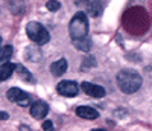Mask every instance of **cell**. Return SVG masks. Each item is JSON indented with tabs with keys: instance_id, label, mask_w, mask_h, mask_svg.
I'll list each match as a JSON object with an SVG mask.
<instances>
[{
	"instance_id": "cell-1",
	"label": "cell",
	"mask_w": 152,
	"mask_h": 131,
	"mask_svg": "<svg viewBox=\"0 0 152 131\" xmlns=\"http://www.w3.org/2000/svg\"><path fill=\"white\" fill-rule=\"evenodd\" d=\"M69 32L72 43L75 44L76 49L84 52H88L91 49V40L88 37V20L84 12H76L72 17L69 24Z\"/></svg>"
},
{
	"instance_id": "cell-15",
	"label": "cell",
	"mask_w": 152,
	"mask_h": 131,
	"mask_svg": "<svg viewBox=\"0 0 152 131\" xmlns=\"http://www.w3.org/2000/svg\"><path fill=\"white\" fill-rule=\"evenodd\" d=\"M43 130H44V131H52V130H53L52 121H44V122H43Z\"/></svg>"
},
{
	"instance_id": "cell-4",
	"label": "cell",
	"mask_w": 152,
	"mask_h": 131,
	"mask_svg": "<svg viewBox=\"0 0 152 131\" xmlns=\"http://www.w3.org/2000/svg\"><path fill=\"white\" fill-rule=\"evenodd\" d=\"M6 98L8 101L14 102V104H18L20 107H29L31 105V96L23 91L21 88H17V87H12L6 91Z\"/></svg>"
},
{
	"instance_id": "cell-18",
	"label": "cell",
	"mask_w": 152,
	"mask_h": 131,
	"mask_svg": "<svg viewBox=\"0 0 152 131\" xmlns=\"http://www.w3.org/2000/svg\"><path fill=\"white\" fill-rule=\"evenodd\" d=\"M20 130H21V131H29V128H28V127H20Z\"/></svg>"
},
{
	"instance_id": "cell-2",
	"label": "cell",
	"mask_w": 152,
	"mask_h": 131,
	"mask_svg": "<svg viewBox=\"0 0 152 131\" xmlns=\"http://www.w3.org/2000/svg\"><path fill=\"white\" fill-rule=\"evenodd\" d=\"M116 82L119 85V88L126 95H131V93H135V91L142 87V76L138 75L137 72L134 70H129V69H125V70H120L116 76Z\"/></svg>"
},
{
	"instance_id": "cell-8",
	"label": "cell",
	"mask_w": 152,
	"mask_h": 131,
	"mask_svg": "<svg viewBox=\"0 0 152 131\" xmlns=\"http://www.w3.org/2000/svg\"><path fill=\"white\" fill-rule=\"evenodd\" d=\"M76 116H79L81 119H88V121H94L99 117L97 110H94L93 107H87V105H81L76 108Z\"/></svg>"
},
{
	"instance_id": "cell-12",
	"label": "cell",
	"mask_w": 152,
	"mask_h": 131,
	"mask_svg": "<svg viewBox=\"0 0 152 131\" xmlns=\"http://www.w3.org/2000/svg\"><path fill=\"white\" fill-rule=\"evenodd\" d=\"M12 52H14V49H12V46L6 44V46H2V50H0V60H2V64L3 63H8V60L11 58Z\"/></svg>"
},
{
	"instance_id": "cell-9",
	"label": "cell",
	"mask_w": 152,
	"mask_h": 131,
	"mask_svg": "<svg viewBox=\"0 0 152 131\" xmlns=\"http://www.w3.org/2000/svg\"><path fill=\"white\" fill-rule=\"evenodd\" d=\"M67 70V61L66 58H61L55 63L50 64V73H52L53 76H61V75H64Z\"/></svg>"
},
{
	"instance_id": "cell-17",
	"label": "cell",
	"mask_w": 152,
	"mask_h": 131,
	"mask_svg": "<svg viewBox=\"0 0 152 131\" xmlns=\"http://www.w3.org/2000/svg\"><path fill=\"white\" fill-rule=\"evenodd\" d=\"M0 117H2V121H6V119H8V113L2 111V113H0Z\"/></svg>"
},
{
	"instance_id": "cell-16",
	"label": "cell",
	"mask_w": 152,
	"mask_h": 131,
	"mask_svg": "<svg viewBox=\"0 0 152 131\" xmlns=\"http://www.w3.org/2000/svg\"><path fill=\"white\" fill-rule=\"evenodd\" d=\"M87 2H88V0H75V3L79 5V6H81V5H87Z\"/></svg>"
},
{
	"instance_id": "cell-7",
	"label": "cell",
	"mask_w": 152,
	"mask_h": 131,
	"mask_svg": "<svg viewBox=\"0 0 152 131\" xmlns=\"http://www.w3.org/2000/svg\"><path fill=\"white\" fill-rule=\"evenodd\" d=\"M47 113H49V107L44 101H35L31 105V114L35 119H44Z\"/></svg>"
},
{
	"instance_id": "cell-10",
	"label": "cell",
	"mask_w": 152,
	"mask_h": 131,
	"mask_svg": "<svg viewBox=\"0 0 152 131\" xmlns=\"http://www.w3.org/2000/svg\"><path fill=\"white\" fill-rule=\"evenodd\" d=\"M85 6H87V14L90 17H97L102 11V2L100 0H88Z\"/></svg>"
},
{
	"instance_id": "cell-3",
	"label": "cell",
	"mask_w": 152,
	"mask_h": 131,
	"mask_svg": "<svg viewBox=\"0 0 152 131\" xmlns=\"http://www.w3.org/2000/svg\"><path fill=\"white\" fill-rule=\"evenodd\" d=\"M26 34L31 40L37 44H46L50 40V35L47 32V29L44 28L43 24H40L38 21H29L26 26Z\"/></svg>"
},
{
	"instance_id": "cell-5",
	"label": "cell",
	"mask_w": 152,
	"mask_h": 131,
	"mask_svg": "<svg viewBox=\"0 0 152 131\" xmlns=\"http://www.w3.org/2000/svg\"><path fill=\"white\" fill-rule=\"evenodd\" d=\"M56 90H58V93H59V95H62V96L73 98V96L78 95V91H79V85L76 84L75 81L64 79V81H59V82H58Z\"/></svg>"
},
{
	"instance_id": "cell-19",
	"label": "cell",
	"mask_w": 152,
	"mask_h": 131,
	"mask_svg": "<svg viewBox=\"0 0 152 131\" xmlns=\"http://www.w3.org/2000/svg\"><path fill=\"white\" fill-rule=\"evenodd\" d=\"M91 131H105V130H100V128H96V130H91Z\"/></svg>"
},
{
	"instance_id": "cell-6",
	"label": "cell",
	"mask_w": 152,
	"mask_h": 131,
	"mask_svg": "<svg viewBox=\"0 0 152 131\" xmlns=\"http://www.w3.org/2000/svg\"><path fill=\"white\" fill-rule=\"evenodd\" d=\"M81 88L84 90V93L91 96V98H104L105 96V88L100 87L97 84H93V82H82Z\"/></svg>"
},
{
	"instance_id": "cell-11",
	"label": "cell",
	"mask_w": 152,
	"mask_h": 131,
	"mask_svg": "<svg viewBox=\"0 0 152 131\" xmlns=\"http://www.w3.org/2000/svg\"><path fill=\"white\" fill-rule=\"evenodd\" d=\"M14 70H17V66L12 64V63H3L2 64V69H0V79L5 81L8 78L14 73Z\"/></svg>"
},
{
	"instance_id": "cell-14",
	"label": "cell",
	"mask_w": 152,
	"mask_h": 131,
	"mask_svg": "<svg viewBox=\"0 0 152 131\" xmlns=\"http://www.w3.org/2000/svg\"><path fill=\"white\" fill-rule=\"evenodd\" d=\"M46 8H47L49 11L55 12V11H58V9L61 8V3L58 2V0H49V2L46 3Z\"/></svg>"
},
{
	"instance_id": "cell-20",
	"label": "cell",
	"mask_w": 152,
	"mask_h": 131,
	"mask_svg": "<svg viewBox=\"0 0 152 131\" xmlns=\"http://www.w3.org/2000/svg\"><path fill=\"white\" fill-rule=\"evenodd\" d=\"M52 131H53V130H52Z\"/></svg>"
},
{
	"instance_id": "cell-13",
	"label": "cell",
	"mask_w": 152,
	"mask_h": 131,
	"mask_svg": "<svg viewBox=\"0 0 152 131\" xmlns=\"http://www.w3.org/2000/svg\"><path fill=\"white\" fill-rule=\"evenodd\" d=\"M17 73H18V75H20V76L23 78L24 81H31V82L34 81L32 75H31V73H29V72H28L26 69H24L23 66H18V64H17Z\"/></svg>"
}]
</instances>
